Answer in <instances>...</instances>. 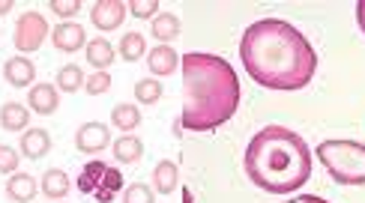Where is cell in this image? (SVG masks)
I'll use <instances>...</instances> for the list:
<instances>
[{
	"label": "cell",
	"mask_w": 365,
	"mask_h": 203,
	"mask_svg": "<svg viewBox=\"0 0 365 203\" xmlns=\"http://www.w3.org/2000/svg\"><path fill=\"white\" fill-rule=\"evenodd\" d=\"M240 60L257 87L282 93L309 87L317 72V54L306 33L282 19L249 24L240 39Z\"/></svg>",
	"instance_id": "obj_1"
},
{
	"label": "cell",
	"mask_w": 365,
	"mask_h": 203,
	"mask_svg": "<svg viewBox=\"0 0 365 203\" xmlns=\"http://www.w3.org/2000/svg\"><path fill=\"white\" fill-rule=\"evenodd\" d=\"M186 102L174 120V132H212L225 126L240 108V78L219 54L189 51L180 60Z\"/></svg>",
	"instance_id": "obj_2"
},
{
	"label": "cell",
	"mask_w": 365,
	"mask_h": 203,
	"mask_svg": "<svg viewBox=\"0 0 365 203\" xmlns=\"http://www.w3.org/2000/svg\"><path fill=\"white\" fill-rule=\"evenodd\" d=\"M246 177L267 194H294L312 177V150L302 135L284 126H264L242 152Z\"/></svg>",
	"instance_id": "obj_3"
},
{
	"label": "cell",
	"mask_w": 365,
	"mask_h": 203,
	"mask_svg": "<svg viewBox=\"0 0 365 203\" xmlns=\"http://www.w3.org/2000/svg\"><path fill=\"white\" fill-rule=\"evenodd\" d=\"M314 155L327 167L332 182L339 185H365V144L359 140H321Z\"/></svg>",
	"instance_id": "obj_4"
},
{
	"label": "cell",
	"mask_w": 365,
	"mask_h": 203,
	"mask_svg": "<svg viewBox=\"0 0 365 203\" xmlns=\"http://www.w3.org/2000/svg\"><path fill=\"white\" fill-rule=\"evenodd\" d=\"M48 36H51V27L45 21V15H39V12H24L19 24H15V48L21 54L39 51Z\"/></svg>",
	"instance_id": "obj_5"
},
{
	"label": "cell",
	"mask_w": 365,
	"mask_h": 203,
	"mask_svg": "<svg viewBox=\"0 0 365 203\" xmlns=\"http://www.w3.org/2000/svg\"><path fill=\"white\" fill-rule=\"evenodd\" d=\"M111 144V129L105 123H81L78 132H75V147L84 155H99L102 150H108Z\"/></svg>",
	"instance_id": "obj_6"
},
{
	"label": "cell",
	"mask_w": 365,
	"mask_h": 203,
	"mask_svg": "<svg viewBox=\"0 0 365 203\" xmlns=\"http://www.w3.org/2000/svg\"><path fill=\"white\" fill-rule=\"evenodd\" d=\"M126 12H129V6L120 4V0H96V4L90 6V21H93L96 30L108 33V30H117L126 21Z\"/></svg>",
	"instance_id": "obj_7"
},
{
	"label": "cell",
	"mask_w": 365,
	"mask_h": 203,
	"mask_svg": "<svg viewBox=\"0 0 365 203\" xmlns=\"http://www.w3.org/2000/svg\"><path fill=\"white\" fill-rule=\"evenodd\" d=\"M51 42H54L57 51L75 54V51H81L84 45H87V33H84L81 24H75V21H60V24L51 30Z\"/></svg>",
	"instance_id": "obj_8"
},
{
	"label": "cell",
	"mask_w": 365,
	"mask_h": 203,
	"mask_svg": "<svg viewBox=\"0 0 365 203\" xmlns=\"http://www.w3.org/2000/svg\"><path fill=\"white\" fill-rule=\"evenodd\" d=\"M60 105V90L54 84H34L27 90V108L39 117H48Z\"/></svg>",
	"instance_id": "obj_9"
},
{
	"label": "cell",
	"mask_w": 365,
	"mask_h": 203,
	"mask_svg": "<svg viewBox=\"0 0 365 203\" xmlns=\"http://www.w3.org/2000/svg\"><path fill=\"white\" fill-rule=\"evenodd\" d=\"M19 152L30 162H39L51 152V132L48 129H27L19 140Z\"/></svg>",
	"instance_id": "obj_10"
},
{
	"label": "cell",
	"mask_w": 365,
	"mask_h": 203,
	"mask_svg": "<svg viewBox=\"0 0 365 203\" xmlns=\"http://www.w3.org/2000/svg\"><path fill=\"white\" fill-rule=\"evenodd\" d=\"M4 78H6V84L9 87H34L36 81V66H34V60H27V57H9L6 63H4Z\"/></svg>",
	"instance_id": "obj_11"
},
{
	"label": "cell",
	"mask_w": 365,
	"mask_h": 203,
	"mask_svg": "<svg viewBox=\"0 0 365 203\" xmlns=\"http://www.w3.org/2000/svg\"><path fill=\"white\" fill-rule=\"evenodd\" d=\"M147 69L153 78L174 75L180 69V54L171 48V45H156L153 51H147Z\"/></svg>",
	"instance_id": "obj_12"
},
{
	"label": "cell",
	"mask_w": 365,
	"mask_h": 203,
	"mask_svg": "<svg viewBox=\"0 0 365 203\" xmlns=\"http://www.w3.org/2000/svg\"><path fill=\"white\" fill-rule=\"evenodd\" d=\"M72 189V179L66 177V170H60V167H51V170H45L42 179H39V192L48 197V200H63Z\"/></svg>",
	"instance_id": "obj_13"
},
{
	"label": "cell",
	"mask_w": 365,
	"mask_h": 203,
	"mask_svg": "<svg viewBox=\"0 0 365 203\" xmlns=\"http://www.w3.org/2000/svg\"><path fill=\"white\" fill-rule=\"evenodd\" d=\"M39 192V182L30 177V174H21V170H15V174L6 179V197L12 203H30Z\"/></svg>",
	"instance_id": "obj_14"
},
{
	"label": "cell",
	"mask_w": 365,
	"mask_h": 203,
	"mask_svg": "<svg viewBox=\"0 0 365 203\" xmlns=\"http://www.w3.org/2000/svg\"><path fill=\"white\" fill-rule=\"evenodd\" d=\"M111 150H114V159L120 165H138L144 159V144H141L138 135H120L111 144Z\"/></svg>",
	"instance_id": "obj_15"
},
{
	"label": "cell",
	"mask_w": 365,
	"mask_h": 203,
	"mask_svg": "<svg viewBox=\"0 0 365 203\" xmlns=\"http://www.w3.org/2000/svg\"><path fill=\"white\" fill-rule=\"evenodd\" d=\"M30 108L21 105V102H6L4 108H0V126H4L6 132H27L30 126Z\"/></svg>",
	"instance_id": "obj_16"
},
{
	"label": "cell",
	"mask_w": 365,
	"mask_h": 203,
	"mask_svg": "<svg viewBox=\"0 0 365 203\" xmlns=\"http://www.w3.org/2000/svg\"><path fill=\"white\" fill-rule=\"evenodd\" d=\"M177 182H180V167H177V162L162 159V162L153 167V192L171 194V192L177 189Z\"/></svg>",
	"instance_id": "obj_17"
},
{
	"label": "cell",
	"mask_w": 365,
	"mask_h": 203,
	"mask_svg": "<svg viewBox=\"0 0 365 203\" xmlns=\"http://www.w3.org/2000/svg\"><path fill=\"white\" fill-rule=\"evenodd\" d=\"M180 30H182V24H180V19L174 12H159L156 19L150 21V33L159 39V45H168L171 39H177Z\"/></svg>",
	"instance_id": "obj_18"
},
{
	"label": "cell",
	"mask_w": 365,
	"mask_h": 203,
	"mask_svg": "<svg viewBox=\"0 0 365 203\" xmlns=\"http://www.w3.org/2000/svg\"><path fill=\"white\" fill-rule=\"evenodd\" d=\"M114 57H117V51L111 48L108 39H90V42H87V63L93 66L96 72L108 69V66L114 63Z\"/></svg>",
	"instance_id": "obj_19"
},
{
	"label": "cell",
	"mask_w": 365,
	"mask_h": 203,
	"mask_svg": "<svg viewBox=\"0 0 365 203\" xmlns=\"http://www.w3.org/2000/svg\"><path fill=\"white\" fill-rule=\"evenodd\" d=\"M105 174H108V165H105L102 159L87 162L84 170H81V177H78V192H81V194H93L99 185H102Z\"/></svg>",
	"instance_id": "obj_20"
},
{
	"label": "cell",
	"mask_w": 365,
	"mask_h": 203,
	"mask_svg": "<svg viewBox=\"0 0 365 203\" xmlns=\"http://www.w3.org/2000/svg\"><path fill=\"white\" fill-rule=\"evenodd\" d=\"M111 126L120 129V132H135L141 126V111H138V105H129V102H120L114 111H111Z\"/></svg>",
	"instance_id": "obj_21"
},
{
	"label": "cell",
	"mask_w": 365,
	"mask_h": 203,
	"mask_svg": "<svg viewBox=\"0 0 365 203\" xmlns=\"http://www.w3.org/2000/svg\"><path fill=\"white\" fill-rule=\"evenodd\" d=\"M84 81H87L84 69H81L78 63H66V66H60L54 87L63 90V93H78V90H84Z\"/></svg>",
	"instance_id": "obj_22"
},
{
	"label": "cell",
	"mask_w": 365,
	"mask_h": 203,
	"mask_svg": "<svg viewBox=\"0 0 365 203\" xmlns=\"http://www.w3.org/2000/svg\"><path fill=\"white\" fill-rule=\"evenodd\" d=\"M117 54L123 57L126 63H138L141 57H147V39L132 30V33H126L123 39H120V51Z\"/></svg>",
	"instance_id": "obj_23"
},
{
	"label": "cell",
	"mask_w": 365,
	"mask_h": 203,
	"mask_svg": "<svg viewBox=\"0 0 365 203\" xmlns=\"http://www.w3.org/2000/svg\"><path fill=\"white\" fill-rule=\"evenodd\" d=\"M162 84L159 78H141L138 84H135V102L138 105H156L162 99Z\"/></svg>",
	"instance_id": "obj_24"
},
{
	"label": "cell",
	"mask_w": 365,
	"mask_h": 203,
	"mask_svg": "<svg viewBox=\"0 0 365 203\" xmlns=\"http://www.w3.org/2000/svg\"><path fill=\"white\" fill-rule=\"evenodd\" d=\"M156 192L153 185H144V182H132L123 189V203H153Z\"/></svg>",
	"instance_id": "obj_25"
},
{
	"label": "cell",
	"mask_w": 365,
	"mask_h": 203,
	"mask_svg": "<svg viewBox=\"0 0 365 203\" xmlns=\"http://www.w3.org/2000/svg\"><path fill=\"white\" fill-rule=\"evenodd\" d=\"M84 90H87V96H102V93L111 90V75H108V72H93V75H87Z\"/></svg>",
	"instance_id": "obj_26"
},
{
	"label": "cell",
	"mask_w": 365,
	"mask_h": 203,
	"mask_svg": "<svg viewBox=\"0 0 365 203\" xmlns=\"http://www.w3.org/2000/svg\"><path fill=\"white\" fill-rule=\"evenodd\" d=\"M19 162H21V152L12 150L9 144H0V174L12 177L15 170H19Z\"/></svg>",
	"instance_id": "obj_27"
},
{
	"label": "cell",
	"mask_w": 365,
	"mask_h": 203,
	"mask_svg": "<svg viewBox=\"0 0 365 203\" xmlns=\"http://www.w3.org/2000/svg\"><path fill=\"white\" fill-rule=\"evenodd\" d=\"M129 12L135 15V19H156V15H159V4H156V0H132Z\"/></svg>",
	"instance_id": "obj_28"
},
{
	"label": "cell",
	"mask_w": 365,
	"mask_h": 203,
	"mask_svg": "<svg viewBox=\"0 0 365 203\" xmlns=\"http://www.w3.org/2000/svg\"><path fill=\"white\" fill-rule=\"evenodd\" d=\"M48 9L54 15H60V19H72V15L81 12V0H51Z\"/></svg>",
	"instance_id": "obj_29"
},
{
	"label": "cell",
	"mask_w": 365,
	"mask_h": 203,
	"mask_svg": "<svg viewBox=\"0 0 365 203\" xmlns=\"http://www.w3.org/2000/svg\"><path fill=\"white\" fill-rule=\"evenodd\" d=\"M96 192H108V194H117V192H123V174H120L117 167H108V174H105V179H102V185ZM93 192V194H96Z\"/></svg>",
	"instance_id": "obj_30"
},
{
	"label": "cell",
	"mask_w": 365,
	"mask_h": 203,
	"mask_svg": "<svg viewBox=\"0 0 365 203\" xmlns=\"http://www.w3.org/2000/svg\"><path fill=\"white\" fill-rule=\"evenodd\" d=\"M287 203H329L327 197H317V194H297V197H291Z\"/></svg>",
	"instance_id": "obj_31"
},
{
	"label": "cell",
	"mask_w": 365,
	"mask_h": 203,
	"mask_svg": "<svg viewBox=\"0 0 365 203\" xmlns=\"http://www.w3.org/2000/svg\"><path fill=\"white\" fill-rule=\"evenodd\" d=\"M356 24H359V30L365 33V0H359V4H356Z\"/></svg>",
	"instance_id": "obj_32"
},
{
	"label": "cell",
	"mask_w": 365,
	"mask_h": 203,
	"mask_svg": "<svg viewBox=\"0 0 365 203\" xmlns=\"http://www.w3.org/2000/svg\"><path fill=\"white\" fill-rule=\"evenodd\" d=\"M93 197H96L99 203H111V200H114V194H108V192H96Z\"/></svg>",
	"instance_id": "obj_33"
},
{
	"label": "cell",
	"mask_w": 365,
	"mask_h": 203,
	"mask_svg": "<svg viewBox=\"0 0 365 203\" xmlns=\"http://www.w3.org/2000/svg\"><path fill=\"white\" fill-rule=\"evenodd\" d=\"M12 12V0H0V15H9Z\"/></svg>",
	"instance_id": "obj_34"
},
{
	"label": "cell",
	"mask_w": 365,
	"mask_h": 203,
	"mask_svg": "<svg viewBox=\"0 0 365 203\" xmlns=\"http://www.w3.org/2000/svg\"><path fill=\"white\" fill-rule=\"evenodd\" d=\"M57 203H60V200H57Z\"/></svg>",
	"instance_id": "obj_35"
}]
</instances>
